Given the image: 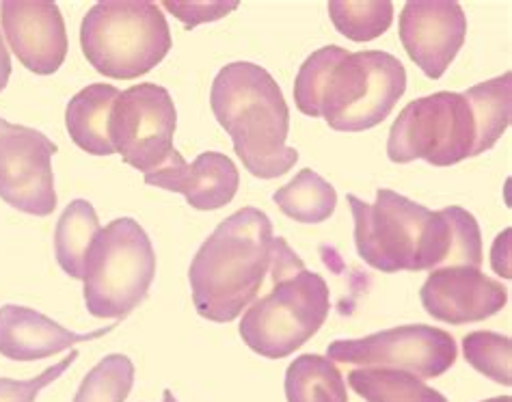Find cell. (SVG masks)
I'll return each mask as SVG.
<instances>
[{
	"mask_svg": "<svg viewBox=\"0 0 512 402\" xmlns=\"http://www.w3.org/2000/svg\"><path fill=\"white\" fill-rule=\"evenodd\" d=\"M359 258L376 271H435L482 264V234L474 214L461 206L439 212L404 195L379 189L374 204L348 195Z\"/></svg>",
	"mask_w": 512,
	"mask_h": 402,
	"instance_id": "cell-1",
	"label": "cell"
},
{
	"mask_svg": "<svg viewBox=\"0 0 512 402\" xmlns=\"http://www.w3.org/2000/svg\"><path fill=\"white\" fill-rule=\"evenodd\" d=\"M407 91L404 65L389 52L316 50L294 80V102L307 117H322L338 132L379 126Z\"/></svg>",
	"mask_w": 512,
	"mask_h": 402,
	"instance_id": "cell-2",
	"label": "cell"
},
{
	"mask_svg": "<svg viewBox=\"0 0 512 402\" xmlns=\"http://www.w3.org/2000/svg\"><path fill=\"white\" fill-rule=\"evenodd\" d=\"M273 223L247 206L227 217L199 247L188 268L201 318L232 323L258 299L273 264Z\"/></svg>",
	"mask_w": 512,
	"mask_h": 402,
	"instance_id": "cell-3",
	"label": "cell"
},
{
	"mask_svg": "<svg viewBox=\"0 0 512 402\" xmlns=\"http://www.w3.org/2000/svg\"><path fill=\"white\" fill-rule=\"evenodd\" d=\"M210 104L251 176L275 180L296 165L299 152L286 143L288 104L264 67L249 61L225 65L212 83Z\"/></svg>",
	"mask_w": 512,
	"mask_h": 402,
	"instance_id": "cell-4",
	"label": "cell"
},
{
	"mask_svg": "<svg viewBox=\"0 0 512 402\" xmlns=\"http://www.w3.org/2000/svg\"><path fill=\"white\" fill-rule=\"evenodd\" d=\"M271 275V292L247 307L238 331L253 353L284 359L325 325L331 310L329 286L320 275L307 271L284 238L273 240Z\"/></svg>",
	"mask_w": 512,
	"mask_h": 402,
	"instance_id": "cell-5",
	"label": "cell"
},
{
	"mask_svg": "<svg viewBox=\"0 0 512 402\" xmlns=\"http://www.w3.org/2000/svg\"><path fill=\"white\" fill-rule=\"evenodd\" d=\"M80 46L102 76L130 80L152 72L169 55L171 31L150 0H104L83 18Z\"/></svg>",
	"mask_w": 512,
	"mask_h": 402,
	"instance_id": "cell-6",
	"label": "cell"
},
{
	"mask_svg": "<svg viewBox=\"0 0 512 402\" xmlns=\"http://www.w3.org/2000/svg\"><path fill=\"white\" fill-rule=\"evenodd\" d=\"M156 275L152 240L134 219L100 227L85 256L83 294L96 318H126L150 292Z\"/></svg>",
	"mask_w": 512,
	"mask_h": 402,
	"instance_id": "cell-7",
	"label": "cell"
},
{
	"mask_svg": "<svg viewBox=\"0 0 512 402\" xmlns=\"http://www.w3.org/2000/svg\"><path fill=\"white\" fill-rule=\"evenodd\" d=\"M476 122L463 93L439 91L404 106L392 126L387 156L398 165L426 160L450 167L474 156Z\"/></svg>",
	"mask_w": 512,
	"mask_h": 402,
	"instance_id": "cell-8",
	"label": "cell"
},
{
	"mask_svg": "<svg viewBox=\"0 0 512 402\" xmlns=\"http://www.w3.org/2000/svg\"><path fill=\"white\" fill-rule=\"evenodd\" d=\"M175 124L178 113L169 91L154 83H139L119 91L109 119V137L124 163L150 176L178 154L173 147Z\"/></svg>",
	"mask_w": 512,
	"mask_h": 402,
	"instance_id": "cell-9",
	"label": "cell"
},
{
	"mask_svg": "<svg viewBox=\"0 0 512 402\" xmlns=\"http://www.w3.org/2000/svg\"><path fill=\"white\" fill-rule=\"evenodd\" d=\"M333 364L357 368H392L422 381L446 374L458 357L452 335L430 325H402L357 340H335L327 348Z\"/></svg>",
	"mask_w": 512,
	"mask_h": 402,
	"instance_id": "cell-10",
	"label": "cell"
},
{
	"mask_svg": "<svg viewBox=\"0 0 512 402\" xmlns=\"http://www.w3.org/2000/svg\"><path fill=\"white\" fill-rule=\"evenodd\" d=\"M57 152L59 147L46 134L0 117V199L35 217L55 212L52 156Z\"/></svg>",
	"mask_w": 512,
	"mask_h": 402,
	"instance_id": "cell-11",
	"label": "cell"
},
{
	"mask_svg": "<svg viewBox=\"0 0 512 402\" xmlns=\"http://www.w3.org/2000/svg\"><path fill=\"white\" fill-rule=\"evenodd\" d=\"M467 37L465 11L452 0H411L400 13V39L428 78H441Z\"/></svg>",
	"mask_w": 512,
	"mask_h": 402,
	"instance_id": "cell-12",
	"label": "cell"
},
{
	"mask_svg": "<svg viewBox=\"0 0 512 402\" xmlns=\"http://www.w3.org/2000/svg\"><path fill=\"white\" fill-rule=\"evenodd\" d=\"M0 22L13 55L39 76L55 74L67 57V31L57 3L5 0Z\"/></svg>",
	"mask_w": 512,
	"mask_h": 402,
	"instance_id": "cell-13",
	"label": "cell"
},
{
	"mask_svg": "<svg viewBox=\"0 0 512 402\" xmlns=\"http://www.w3.org/2000/svg\"><path fill=\"white\" fill-rule=\"evenodd\" d=\"M420 297L430 316L450 325L478 323L502 312L508 303L504 286L474 266L435 268Z\"/></svg>",
	"mask_w": 512,
	"mask_h": 402,
	"instance_id": "cell-14",
	"label": "cell"
},
{
	"mask_svg": "<svg viewBox=\"0 0 512 402\" xmlns=\"http://www.w3.org/2000/svg\"><path fill=\"white\" fill-rule=\"evenodd\" d=\"M145 184L184 195L195 210H219L238 193L240 173L236 163L221 152H204L186 163L178 152L169 165L145 176Z\"/></svg>",
	"mask_w": 512,
	"mask_h": 402,
	"instance_id": "cell-15",
	"label": "cell"
},
{
	"mask_svg": "<svg viewBox=\"0 0 512 402\" xmlns=\"http://www.w3.org/2000/svg\"><path fill=\"white\" fill-rule=\"evenodd\" d=\"M113 329L115 325L91 333H72L31 307L3 305L0 307V355L11 361L48 359L80 342L98 340Z\"/></svg>",
	"mask_w": 512,
	"mask_h": 402,
	"instance_id": "cell-16",
	"label": "cell"
},
{
	"mask_svg": "<svg viewBox=\"0 0 512 402\" xmlns=\"http://www.w3.org/2000/svg\"><path fill=\"white\" fill-rule=\"evenodd\" d=\"M117 96L119 89H115L113 85L96 83L78 91L70 104H67V132H70L72 141L83 152L93 156L115 154L109 137V119Z\"/></svg>",
	"mask_w": 512,
	"mask_h": 402,
	"instance_id": "cell-17",
	"label": "cell"
},
{
	"mask_svg": "<svg viewBox=\"0 0 512 402\" xmlns=\"http://www.w3.org/2000/svg\"><path fill=\"white\" fill-rule=\"evenodd\" d=\"M465 100L476 122L474 156L491 150L500 141L512 117V76L504 74L467 89Z\"/></svg>",
	"mask_w": 512,
	"mask_h": 402,
	"instance_id": "cell-18",
	"label": "cell"
},
{
	"mask_svg": "<svg viewBox=\"0 0 512 402\" xmlns=\"http://www.w3.org/2000/svg\"><path fill=\"white\" fill-rule=\"evenodd\" d=\"M348 387L366 402H448L411 372L392 368H357L348 372Z\"/></svg>",
	"mask_w": 512,
	"mask_h": 402,
	"instance_id": "cell-19",
	"label": "cell"
},
{
	"mask_svg": "<svg viewBox=\"0 0 512 402\" xmlns=\"http://www.w3.org/2000/svg\"><path fill=\"white\" fill-rule=\"evenodd\" d=\"M100 232L96 208L87 199H74L61 214L55 232L57 262L74 279H83L85 256L93 236Z\"/></svg>",
	"mask_w": 512,
	"mask_h": 402,
	"instance_id": "cell-20",
	"label": "cell"
},
{
	"mask_svg": "<svg viewBox=\"0 0 512 402\" xmlns=\"http://www.w3.org/2000/svg\"><path fill=\"white\" fill-rule=\"evenodd\" d=\"M275 204L281 212L299 223L327 221L338 206V193L333 186L322 180L316 171L303 169L296 178L275 193Z\"/></svg>",
	"mask_w": 512,
	"mask_h": 402,
	"instance_id": "cell-21",
	"label": "cell"
},
{
	"mask_svg": "<svg viewBox=\"0 0 512 402\" xmlns=\"http://www.w3.org/2000/svg\"><path fill=\"white\" fill-rule=\"evenodd\" d=\"M318 392H327L335 402H348L346 381L338 364L325 355H301L286 372V400L314 402Z\"/></svg>",
	"mask_w": 512,
	"mask_h": 402,
	"instance_id": "cell-22",
	"label": "cell"
},
{
	"mask_svg": "<svg viewBox=\"0 0 512 402\" xmlns=\"http://www.w3.org/2000/svg\"><path fill=\"white\" fill-rule=\"evenodd\" d=\"M134 385L132 359L115 353L100 359L80 383L74 402H126Z\"/></svg>",
	"mask_w": 512,
	"mask_h": 402,
	"instance_id": "cell-23",
	"label": "cell"
},
{
	"mask_svg": "<svg viewBox=\"0 0 512 402\" xmlns=\"http://www.w3.org/2000/svg\"><path fill=\"white\" fill-rule=\"evenodd\" d=\"M329 16L335 29L344 37L353 39V42H372L392 26L394 5L387 0H374V3L333 0L329 3Z\"/></svg>",
	"mask_w": 512,
	"mask_h": 402,
	"instance_id": "cell-24",
	"label": "cell"
},
{
	"mask_svg": "<svg viewBox=\"0 0 512 402\" xmlns=\"http://www.w3.org/2000/svg\"><path fill=\"white\" fill-rule=\"evenodd\" d=\"M463 355L467 364L484 377L510 387L512 383V340L508 335L493 331H474L465 335Z\"/></svg>",
	"mask_w": 512,
	"mask_h": 402,
	"instance_id": "cell-25",
	"label": "cell"
},
{
	"mask_svg": "<svg viewBox=\"0 0 512 402\" xmlns=\"http://www.w3.org/2000/svg\"><path fill=\"white\" fill-rule=\"evenodd\" d=\"M76 359H78V353L72 351L70 355L63 357L59 364L46 368L42 374H37L33 379H26V381L0 379V402H35L37 394L46 390L48 385L55 383L67 368H72Z\"/></svg>",
	"mask_w": 512,
	"mask_h": 402,
	"instance_id": "cell-26",
	"label": "cell"
},
{
	"mask_svg": "<svg viewBox=\"0 0 512 402\" xmlns=\"http://www.w3.org/2000/svg\"><path fill=\"white\" fill-rule=\"evenodd\" d=\"M163 5L175 18H180L184 22L186 29H193V26L204 22L219 20L238 7L236 0H232V3H173V0H167Z\"/></svg>",
	"mask_w": 512,
	"mask_h": 402,
	"instance_id": "cell-27",
	"label": "cell"
},
{
	"mask_svg": "<svg viewBox=\"0 0 512 402\" xmlns=\"http://www.w3.org/2000/svg\"><path fill=\"white\" fill-rule=\"evenodd\" d=\"M9 76H11V57H9L7 46H5V39H3V35H0V91L7 87Z\"/></svg>",
	"mask_w": 512,
	"mask_h": 402,
	"instance_id": "cell-28",
	"label": "cell"
},
{
	"mask_svg": "<svg viewBox=\"0 0 512 402\" xmlns=\"http://www.w3.org/2000/svg\"><path fill=\"white\" fill-rule=\"evenodd\" d=\"M314 402H335L327 392H318L316 396H314Z\"/></svg>",
	"mask_w": 512,
	"mask_h": 402,
	"instance_id": "cell-29",
	"label": "cell"
},
{
	"mask_svg": "<svg viewBox=\"0 0 512 402\" xmlns=\"http://www.w3.org/2000/svg\"><path fill=\"white\" fill-rule=\"evenodd\" d=\"M163 402H178V398L173 396V392H171V390H165V394H163Z\"/></svg>",
	"mask_w": 512,
	"mask_h": 402,
	"instance_id": "cell-30",
	"label": "cell"
},
{
	"mask_svg": "<svg viewBox=\"0 0 512 402\" xmlns=\"http://www.w3.org/2000/svg\"><path fill=\"white\" fill-rule=\"evenodd\" d=\"M484 402H512L510 396H497V398H491V400H484Z\"/></svg>",
	"mask_w": 512,
	"mask_h": 402,
	"instance_id": "cell-31",
	"label": "cell"
}]
</instances>
